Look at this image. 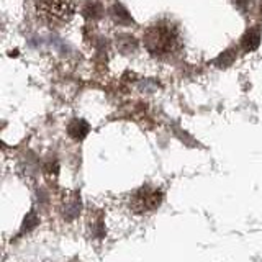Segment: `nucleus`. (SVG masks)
I'll return each mask as SVG.
<instances>
[{"instance_id": "obj_3", "label": "nucleus", "mask_w": 262, "mask_h": 262, "mask_svg": "<svg viewBox=\"0 0 262 262\" xmlns=\"http://www.w3.org/2000/svg\"><path fill=\"white\" fill-rule=\"evenodd\" d=\"M159 203H161L159 190H156V188H152V190H149V188H141L139 192H136L133 200H131V207L138 213H144V211H149V210H154L156 207H159Z\"/></svg>"}, {"instance_id": "obj_5", "label": "nucleus", "mask_w": 262, "mask_h": 262, "mask_svg": "<svg viewBox=\"0 0 262 262\" xmlns=\"http://www.w3.org/2000/svg\"><path fill=\"white\" fill-rule=\"evenodd\" d=\"M110 16L115 23L118 25H123V27H128V25H133V18H131V15L128 13V10L121 4H115L112 8H110Z\"/></svg>"}, {"instance_id": "obj_9", "label": "nucleus", "mask_w": 262, "mask_h": 262, "mask_svg": "<svg viewBox=\"0 0 262 262\" xmlns=\"http://www.w3.org/2000/svg\"><path fill=\"white\" fill-rule=\"evenodd\" d=\"M233 4H234V7L237 8V10L243 12V13L249 12L252 8V0H233Z\"/></svg>"}, {"instance_id": "obj_8", "label": "nucleus", "mask_w": 262, "mask_h": 262, "mask_svg": "<svg viewBox=\"0 0 262 262\" xmlns=\"http://www.w3.org/2000/svg\"><path fill=\"white\" fill-rule=\"evenodd\" d=\"M234 57H236V51H234V49H228V51H225L223 54L218 57V59L215 61V64L220 66V68H228V66L234 61Z\"/></svg>"}, {"instance_id": "obj_1", "label": "nucleus", "mask_w": 262, "mask_h": 262, "mask_svg": "<svg viewBox=\"0 0 262 262\" xmlns=\"http://www.w3.org/2000/svg\"><path fill=\"white\" fill-rule=\"evenodd\" d=\"M143 43L146 51L154 57H170L180 49V33L174 23L161 20L144 31Z\"/></svg>"}, {"instance_id": "obj_2", "label": "nucleus", "mask_w": 262, "mask_h": 262, "mask_svg": "<svg viewBox=\"0 0 262 262\" xmlns=\"http://www.w3.org/2000/svg\"><path fill=\"white\" fill-rule=\"evenodd\" d=\"M35 10L48 27H62L76 13V0H35Z\"/></svg>"}, {"instance_id": "obj_10", "label": "nucleus", "mask_w": 262, "mask_h": 262, "mask_svg": "<svg viewBox=\"0 0 262 262\" xmlns=\"http://www.w3.org/2000/svg\"><path fill=\"white\" fill-rule=\"evenodd\" d=\"M260 16H262V0H260Z\"/></svg>"}, {"instance_id": "obj_4", "label": "nucleus", "mask_w": 262, "mask_h": 262, "mask_svg": "<svg viewBox=\"0 0 262 262\" xmlns=\"http://www.w3.org/2000/svg\"><path fill=\"white\" fill-rule=\"evenodd\" d=\"M259 45H260V30L259 27H252L243 35L241 46L246 53H251V51H256Z\"/></svg>"}, {"instance_id": "obj_7", "label": "nucleus", "mask_w": 262, "mask_h": 262, "mask_svg": "<svg viewBox=\"0 0 262 262\" xmlns=\"http://www.w3.org/2000/svg\"><path fill=\"white\" fill-rule=\"evenodd\" d=\"M102 12H103L102 5L98 4V2H95V0H90V2L85 4L84 15L87 16V18H100V16H102Z\"/></svg>"}, {"instance_id": "obj_6", "label": "nucleus", "mask_w": 262, "mask_h": 262, "mask_svg": "<svg viewBox=\"0 0 262 262\" xmlns=\"http://www.w3.org/2000/svg\"><path fill=\"white\" fill-rule=\"evenodd\" d=\"M68 133L74 139H82L89 133V125L84 120H72L68 126Z\"/></svg>"}]
</instances>
